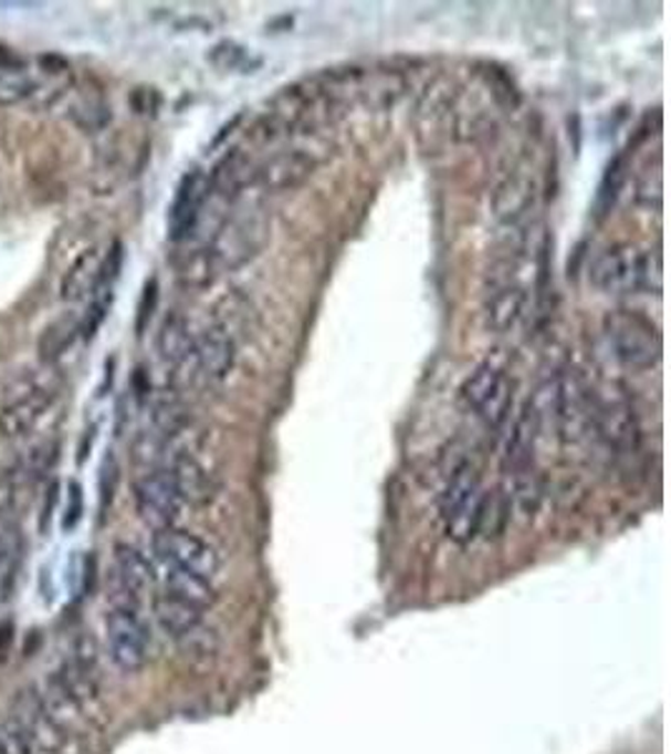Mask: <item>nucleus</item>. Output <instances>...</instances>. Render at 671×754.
<instances>
[{
  "label": "nucleus",
  "mask_w": 671,
  "mask_h": 754,
  "mask_svg": "<svg viewBox=\"0 0 671 754\" xmlns=\"http://www.w3.org/2000/svg\"><path fill=\"white\" fill-rule=\"evenodd\" d=\"M485 495L489 493L483 491L481 473L471 461L450 468L445 489L440 493V516L455 544H468L475 533H481Z\"/></svg>",
  "instance_id": "1"
},
{
  "label": "nucleus",
  "mask_w": 671,
  "mask_h": 754,
  "mask_svg": "<svg viewBox=\"0 0 671 754\" xmlns=\"http://www.w3.org/2000/svg\"><path fill=\"white\" fill-rule=\"evenodd\" d=\"M604 337L614 357L633 370H649L661 357V337L651 322L633 310H616L604 317Z\"/></svg>",
  "instance_id": "2"
},
{
  "label": "nucleus",
  "mask_w": 671,
  "mask_h": 754,
  "mask_svg": "<svg viewBox=\"0 0 671 754\" xmlns=\"http://www.w3.org/2000/svg\"><path fill=\"white\" fill-rule=\"evenodd\" d=\"M56 395L59 388L45 375L18 377L0 406V438L18 440L29 436L56 402Z\"/></svg>",
  "instance_id": "3"
},
{
  "label": "nucleus",
  "mask_w": 671,
  "mask_h": 754,
  "mask_svg": "<svg viewBox=\"0 0 671 754\" xmlns=\"http://www.w3.org/2000/svg\"><path fill=\"white\" fill-rule=\"evenodd\" d=\"M266 217L262 209H244L239 214L224 217L217 234L211 237V260L234 270V266L250 262L266 242Z\"/></svg>",
  "instance_id": "4"
},
{
  "label": "nucleus",
  "mask_w": 671,
  "mask_h": 754,
  "mask_svg": "<svg viewBox=\"0 0 671 754\" xmlns=\"http://www.w3.org/2000/svg\"><path fill=\"white\" fill-rule=\"evenodd\" d=\"M108 657L122 671H139L149 659V627L141 619L139 606L114 604L106 616Z\"/></svg>",
  "instance_id": "5"
},
{
  "label": "nucleus",
  "mask_w": 671,
  "mask_h": 754,
  "mask_svg": "<svg viewBox=\"0 0 671 754\" xmlns=\"http://www.w3.org/2000/svg\"><path fill=\"white\" fill-rule=\"evenodd\" d=\"M461 398L485 426L501 428L511 410L513 383L501 367L485 363L463 383Z\"/></svg>",
  "instance_id": "6"
},
{
  "label": "nucleus",
  "mask_w": 671,
  "mask_h": 754,
  "mask_svg": "<svg viewBox=\"0 0 671 754\" xmlns=\"http://www.w3.org/2000/svg\"><path fill=\"white\" fill-rule=\"evenodd\" d=\"M154 556L161 561L164 568H179L205 578H214L219 572V556L205 538L181 528H164L154 533L151 541Z\"/></svg>",
  "instance_id": "7"
},
{
  "label": "nucleus",
  "mask_w": 671,
  "mask_h": 754,
  "mask_svg": "<svg viewBox=\"0 0 671 754\" xmlns=\"http://www.w3.org/2000/svg\"><path fill=\"white\" fill-rule=\"evenodd\" d=\"M591 282L606 294L647 290V250L637 244H614L591 266Z\"/></svg>",
  "instance_id": "8"
},
{
  "label": "nucleus",
  "mask_w": 671,
  "mask_h": 754,
  "mask_svg": "<svg viewBox=\"0 0 671 754\" xmlns=\"http://www.w3.org/2000/svg\"><path fill=\"white\" fill-rule=\"evenodd\" d=\"M136 509H139V516L144 523H149L154 531L174 528L177 523L184 501L179 499L177 489H174L171 478L167 471H151L141 475L136 481Z\"/></svg>",
  "instance_id": "9"
},
{
  "label": "nucleus",
  "mask_w": 671,
  "mask_h": 754,
  "mask_svg": "<svg viewBox=\"0 0 671 754\" xmlns=\"http://www.w3.org/2000/svg\"><path fill=\"white\" fill-rule=\"evenodd\" d=\"M317 167V159L302 149H287L272 154L270 159L256 164L254 169V184L270 195H280V191H292L300 184H305L312 171Z\"/></svg>",
  "instance_id": "10"
},
{
  "label": "nucleus",
  "mask_w": 671,
  "mask_h": 754,
  "mask_svg": "<svg viewBox=\"0 0 671 754\" xmlns=\"http://www.w3.org/2000/svg\"><path fill=\"white\" fill-rule=\"evenodd\" d=\"M156 582L151 561L132 544H118L114 551V604L139 606L141 596Z\"/></svg>",
  "instance_id": "11"
},
{
  "label": "nucleus",
  "mask_w": 671,
  "mask_h": 754,
  "mask_svg": "<svg viewBox=\"0 0 671 754\" xmlns=\"http://www.w3.org/2000/svg\"><path fill=\"white\" fill-rule=\"evenodd\" d=\"M556 420L564 440H581L594 428V402L578 377H560L556 383Z\"/></svg>",
  "instance_id": "12"
},
{
  "label": "nucleus",
  "mask_w": 671,
  "mask_h": 754,
  "mask_svg": "<svg viewBox=\"0 0 671 754\" xmlns=\"http://www.w3.org/2000/svg\"><path fill=\"white\" fill-rule=\"evenodd\" d=\"M209 195V179L201 171H189L181 179L177 195L169 207V239L171 242H187L195 234L197 222L205 209Z\"/></svg>",
  "instance_id": "13"
},
{
  "label": "nucleus",
  "mask_w": 671,
  "mask_h": 754,
  "mask_svg": "<svg viewBox=\"0 0 671 754\" xmlns=\"http://www.w3.org/2000/svg\"><path fill=\"white\" fill-rule=\"evenodd\" d=\"M191 357L197 360V367L205 373L209 380H222L234 367L237 347L234 337L229 335L224 325H211L199 337H195V349Z\"/></svg>",
  "instance_id": "14"
},
{
  "label": "nucleus",
  "mask_w": 671,
  "mask_h": 754,
  "mask_svg": "<svg viewBox=\"0 0 671 754\" xmlns=\"http://www.w3.org/2000/svg\"><path fill=\"white\" fill-rule=\"evenodd\" d=\"M169 473L174 489H177L179 499L184 503L191 505H207L214 499L217 485L214 478L209 475V471L201 465L197 458H191L189 453H177L171 458L169 468H164Z\"/></svg>",
  "instance_id": "15"
},
{
  "label": "nucleus",
  "mask_w": 671,
  "mask_h": 754,
  "mask_svg": "<svg viewBox=\"0 0 671 754\" xmlns=\"http://www.w3.org/2000/svg\"><path fill=\"white\" fill-rule=\"evenodd\" d=\"M254 169L256 164L247 156L242 149H232L222 156V161L217 164L214 171L209 174V191L219 199L234 205L239 195L254 184Z\"/></svg>",
  "instance_id": "16"
},
{
  "label": "nucleus",
  "mask_w": 671,
  "mask_h": 754,
  "mask_svg": "<svg viewBox=\"0 0 671 754\" xmlns=\"http://www.w3.org/2000/svg\"><path fill=\"white\" fill-rule=\"evenodd\" d=\"M154 619L167 637L179 641H189L205 627V611L187 601L174 599L169 594H164L154 601Z\"/></svg>",
  "instance_id": "17"
},
{
  "label": "nucleus",
  "mask_w": 671,
  "mask_h": 754,
  "mask_svg": "<svg viewBox=\"0 0 671 754\" xmlns=\"http://www.w3.org/2000/svg\"><path fill=\"white\" fill-rule=\"evenodd\" d=\"M101 262H104V254H101L96 247L81 252L76 262L69 266L66 277L61 284V300L63 302H78L94 294L98 277H101Z\"/></svg>",
  "instance_id": "18"
},
{
  "label": "nucleus",
  "mask_w": 671,
  "mask_h": 754,
  "mask_svg": "<svg viewBox=\"0 0 671 754\" xmlns=\"http://www.w3.org/2000/svg\"><path fill=\"white\" fill-rule=\"evenodd\" d=\"M533 195H536L533 181L528 177H523V174H513V177L505 179L501 187L495 189V199H493L495 217L509 224L518 222V219L531 209Z\"/></svg>",
  "instance_id": "19"
},
{
  "label": "nucleus",
  "mask_w": 671,
  "mask_h": 754,
  "mask_svg": "<svg viewBox=\"0 0 671 754\" xmlns=\"http://www.w3.org/2000/svg\"><path fill=\"white\" fill-rule=\"evenodd\" d=\"M164 586H167V594L174 596V599L187 601L201 611H207L217 599L214 586H211L209 578L179 572V568H167V574H164Z\"/></svg>",
  "instance_id": "20"
},
{
  "label": "nucleus",
  "mask_w": 671,
  "mask_h": 754,
  "mask_svg": "<svg viewBox=\"0 0 671 754\" xmlns=\"http://www.w3.org/2000/svg\"><path fill=\"white\" fill-rule=\"evenodd\" d=\"M523 305H526V292L518 284H505L489 302V325L495 333H509L521 320Z\"/></svg>",
  "instance_id": "21"
},
{
  "label": "nucleus",
  "mask_w": 671,
  "mask_h": 754,
  "mask_svg": "<svg viewBox=\"0 0 671 754\" xmlns=\"http://www.w3.org/2000/svg\"><path fill=\"white\" fill-rule=\"evenodd\" d=\"M191 349H195V337L189 333L187 320L181 315H169L164 320L161 333H159V353L167 363L179 365L191 357Z\"/></svg>",
  "instance_id": "22"
},
{
  "label": "nucleus",
  "mask_w": 671,
  "mask_h": 754,
  "mask_svg": "<svg viewBox=\"0 0 671 754\" xmlns=\"http://www.w3.org/2000/svg\"><path fill=\"white\" fill-rule=\"evenodd\" d=\"M35 81L29 73L18 66L0 69V106H13L21 104L29 96H33Z\"/></svg>",
  "instance_id": "23"
},
{
  "label": "nucleus",
  "mask_w": 671,
  "mask_h": 754,
  "mask_svg": "<svg viewBox=\"0 0 671 754\" xmlns=\"http://www.w3.org/2000/svg\"><path fill=\"white\" fill-rule=\"evenodd\" d=\"M621 184H623V159L621 156H616V159L609 164V169H606L604 174L599 195H596V214L599 217L609 214L616 197H619Z\"/></svg>",
  "instance_id": "24"
},
{
  "label": "nucleus",
  "mask_w": 671,
  "mask_h": 754,
  "mask_svg": "<svg viewBox=\"0 0 671 754\" xmlns=\"http://www.w3.org/2000/svg\"><path fill=\"white\" fill-rule=\"evenodd\" d=\"M0 754H35L15 716L0 724Z\"/></svg>",
  "instance_id": "25"
},
{
  "label": "nucleus",
  "mask_w": 671,
  "mask_h": 754,
  "mask_svg": "<svg viewBox=\"0 0 671 754\" xmlns=\"http://www.w3.org/2000/svg\"><path fill=\"white\" fill-rule=\"evenodd\" d=\"M637 199L643 207H661V161H657L654 169H647L637 181Z\"/></svg>",
  "instance_id": "26"
},
{
  "label": "nucleus",
  "mask_w": 671,
  "mask_h": 754,
  "mask_svg": "<svg viewBox=\"0 0 671 754\" xmlns=\"http://www.w3.org/2000/svg\"><path fill=\"white\" fill-rule=\"evenodd\" d=\"M211 63L219 71H239V69H244V63H247V49H242V45H237L232 41H222L219 45H214V51H211Z\"/></svg>",
  "instance_id": "27"
},
{
  "label": "nucleus",
  "mask_w": 671,
  "mask_h": 754,
  "mask_svg": "<svg viewBox=\"0 0 671 754\" xmlns=\"http://www.w3.org/2000/svg\"><path fill=\"white\" fill-rule=\"evenodd\" d=\"M116 481H118V465L114 453H108L104 458V465H101V478H98V491H101V509H108L114 501L116 493Z\"/></svg>",
  "instance_id": "28"
},
{
  "label": "nucleus",
  "mask_w": 671,
  "mask_h": 754,
  "mask_svg": "<svg viewBox=\"0 0 671 754\" xmlns=\"http://www.w3.org/2000/svg\"><path fill=\"white\" fill-rule=\"evenodd\" d=\"M84 519V489L76 481L69 483V501L66 513H63V531H73L78 526V521Z\"/></svg>",
  "instance_id": "29"
},
{
  "label": "nucleus",
  "mask_w": 671,
  "mask_h": 754,
  "mask_svg": "<svg viewBox=\"0 0 671 754\" xmlns=\"http://www.w3.org/2000/svg\"><path fill=\"white\" fill-rule=\"evenodd\" d=\"M664 266H661V252L659 250H647V290L649 292H661V284H664Z\"/></svg>",
  "instance_id": "30"
},
{
  "label": "nucleus",
  "mask_w": 671,
  "mask_h": 754,
  "mask_svg": "<svg viewBox=\"0 0 671 754\" xmlns=\"http://www.w3.org/2000/svg\"><path fill=\"white\" fill-rule=\"evenodd\" d=\"M154 307H156V280L146 284V290H144V297H141V305H139V320H136V329H139V333L146 327V322L151 320Z\"/></svg>",
  "instance_id": "31"
},
{
  "label": "nucleus",
  "mask_w": 671,
  "mask_h": 754,
  "mask_svg": "<svg viewBox=\"0 0 671 754\" xmlns=\"http://www.w3.org/2000/svg\"><path fill=\"white\" fill-rule=\"evenodd\" d=\"M56 505H59V483H51L49 489H45V505H43V516H41V531L43 533L51 528L53 511H56Z\"/></svg>",
  "instance_id": "32"
}]
</instances>
